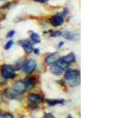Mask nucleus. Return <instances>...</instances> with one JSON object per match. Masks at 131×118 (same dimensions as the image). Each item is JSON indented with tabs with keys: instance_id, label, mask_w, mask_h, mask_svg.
Segmentation results:
<instances>
[{
	"instance_id": "1",
	"label": "nucleus",
	"mask_w": 131,
	"mask_h": 118,
	"mask_svg": "<svg viewBox=\"0 0 131 118\" xmlns=\"http://www.w3.org/2000/svg\"><path fill=\"white\" fill-rule=\"evenodd\" d=\"M64 78L66 81L70 82V85L72 87L79 85V78H80V72L78 70H72V69H68L65 71Z\"/></svg>"
},
{
	"instance_id": "2",
	"label": "nucleus",
	"mask_w": 131,
	"mask_h": 118,
	"mask_svg": "<svg viewBox=\"0 0 131 118\" xmlns=\"http://www.w3.org/2000/svg\"><path fill=\"white\" fill-rule=\"evenodd\" d=\"M1 76L5 79H14L16 77V73L13 66L3 65L1 68Z\"/></svg>"
},
{
	"instance_id": "3",
	"label": "nucleus",
	"mask_w": 131,
	"mask_h": 118,
	"mask_svg": "<svg viewBox=\"0 0 131 118\" xmlns=\"http://www.w3.org/2000/svg\"><path fill=\"white\" fill-rule=\"evenodd\" d=\"M37 66H38L37 61L34 60V59H30L29 61L25 62V65L23 67V69H24V71H25V73H26L27 75H30V74H32L36 70Z\"/></svg>"
},
{
	"instance_id": "4",
	"label": "nucleus",
	"mask_w": 131,
	"mask_h": 118,
	"mask_svg": "<svg viewBox=\"0 0 131 118\" xmlns=\"http://www.w3.org/2000/svg\"><path fill=\"white\" fill-rule=\"evenodd\" d=\"M28 100L31 107H38V105L42 101V98L37 93H30L28 97Z\"/></svg>"
},
{
	"instance_id": "5",
	"label": "nucleus",
	"mask_w": 131,
	"mask_h": 118,
	"mask_svg": "<svg viewBox=\"0 0 131 118\" xmlns=\"http://www.w3.org/2000/svg\"><path fill=\"white\" fill-rule=\"evenodd\" d=\"M19 44L25 50V52L30 54L34 50V47H33V43H31V41L29 39H22V40H19Z\"/></svg>"
},
{
	"instance_id": "6",
	"label": "nucleus",
	"mask_w": 131,
	"mask_h": 118,
	"mask_svg": "<svg viewBox=\"0 0 131 118\" xmlns=\"http://www.w3.org/2000/svg\"><path fill=\"white\" fill-rule=\"evenodd\" d=\"M5 95H6V97L9 99H16V100H21L22 99V95L17 92V91H15L14 89H8V90H6Z\"/></svg>"
},
{
	"instance_id": "7",
	"label": "nucleus",
	"mask_w": 131,
	"mask_h": 118,
	"mask_svg": "<svg viewBox=\"0 0 131 118\" xmlns=\"http://www.w3.org/2000/svg\"><path fill=\"white\" fill-rule=\"evenodd\" d=\"M63 23H64V18H63V16L60 15V14L54 15V16L51 17V19H50V24L54 27L61 26V25H63Z\"/></svg>"
},
{
	"instance_id": "8",
	"label": "nucleus",
	"mask_w": 131,
	"mask_h": 118,
	"mask_svg": "<svg viewBox=\"0 0 131 118\" xmlns=\"http://www.w3.org/2000/svg\"><path fill=\"white\" fill-rule=\"evenodd\" d=\"M59 58H60V54L58 52L52 53V54H50V55H48L46 57V63L47 65H52V64H55L58 61Z\"/></svg>"
},
{
	"instance_id": "9",
	"label": "nucleus",
	"mask_w": 131,
	"mask_h": 118,
	"mask_svg": "<svg viewBox=\"0 0 131 118\" xmlns=\"http://www.w3.org/2000/svg\"><path fill=\"white\" fill-rule=\"evenodd\" d=\"M23 82H24V84H25L26 90H32V89L35 88V86H36V80L34 78H31V77L26 78Z\"/></svg>"
},
{
	"instance_id": "10",
	"label": "nucleus",
	"mask_w": 131,
	"mask_h": 118,
	"mask_svg": "<svg viewBox=\"0 0 131 118\" xmlns=\"http://www.w3.org/2000/svg\"><path fill=\"white\" fill-rule=\"evenodd\" d=\"M13 89L15 91H17L18 92H20V93H23V92L26 91V87H25V84H24L23 81H18V82H16V83L14 84Z\"/></svg>"
},
{
	"instance_id": "11",
	"label": "nucleus",
	"mask_w": 131,
	"mask_h": 118,
	"mask_svg": "<svg viewBox=\"0 0 131 118\" xmlns=\"http://www.w3.org/2000/svg\"><path fill=\"white\" fill-rule=\"evenodd\" d=\"M64 71V69H62L61 67H59L57 64H52L51 67H50V72L52 73L53 75L55 76H60Z\"/></svg>"
},
{
	"instance_id": "12",
	"label": "nucleus",
	"mask_w": 131,
	"mask_h": 118,
	"mask_svg": "<svg viewBox=\"0 0 131 118\" xmlns=\"http://www.w3.org/2000/svg\"><path fill=\"white\" fill-rule=\"evenodd\" d=\"M61 59H62L65 63H67V64L69 65V64H71V63H73V62L76 61V56H75L74 53L71 52V53H69V54H67L66 56H64V57H62Z\"/></svg>"
},
{
	"instance_id": "13",
	"label": "nucleus",
	"mask_w": 131,
	"mask_h": 118,
	"mask_svg": "<svg viewBox=\"0 0 131 118\" xmlns=\"http://www.w3.org/2000/svg\"><path fill=\"white\" fill-rule=\"evenodd\" d=\"M61 36L64 37V38H65L66 39H68V40H75V39H77L76 33H73V32H65V33H62Z\"/></svg>"
},
{
	"instance_id": "14",
	"label": "nucleus",
	"mask_w": 131,
	"mask_h": 118,
	"mask_svg": "<svg viewBox=\"0 0 131 118\" xmlns=\"http://www.w3.org/2000/svg\"><path fill=\"white\" fill-rule=\"evenodd\" d=\"M47 104L49 106H55L57 104H61V103H64V100L63 99H47L46 100Z\"/></svg>"
},
{
	"instance_id": "15",
	"label": "nucleus",
	"mask_w": 131,
	"mask_h": 118,
	"mask_svg": "<svg viewBox=\"0 0 131 118\" xmlns=\"http://www.w3.org/2000/svg\"><path fill=\"white\" fill-rule=\"evenodd\" d=\"M31 40L34 43H39L40 42V38L37 33H31Z\"/></svg>"
},
{
	"instance_id": "16",
	"label": "nucleus",
	"mask_w": 131,
	"mask_h": 118,
	"mask_svg": "<svg viewBox=\"0 0 131 118\" xmlns=\"http://www.w3.org/2000/svg\"><path fill=\"white\" fill-rule=\"evenodd\" d=\"M24 65H25V61H24L23 59H20L19 61L16 63V65H15V67H14V69H15V70H20L21 68L24 67Z\"/></svg>"
},
{
	"instance_id": "17",
	"label": "nucleus",
	"mask_w": 131,
	"mask_h": 118,
	"mask_svg": "<svg viewBox=\"0 0 131 118\" xmlns=\"http://www.w3.org/2000/svg\"><path fill=\"white\" fill-rule=\"evenodd\" d=\"M13 44H14V41L13 40H9L8 42H7L6 44H5V46H4V48L6 49V50H9L12 46H13Z\"/></svg>"
},
{
	"instance_id": "18",
	"label": "nucleus",
	"mask_w": 131,
	"mask_h": 118,
	"mask_svg": "<svg viewBox=\"0 0 131 118\" xmlns=\"http://www.w3.org/2000/svg\"><path fill=\"white\" fill-rule=\"evenodd\" d=\"M0 118H14V116L10 113H0Z\"/></svg>"
},
{
	"instance_id": "19",
	"label": "nucleus",
	"mask_w": 131,
	"mask_h": 118,
	"mask_svg": "<svg viewBox=\"0 0 131 118\" xmlns=\"http://www.w3.org/2000/svg\"><path fill=\"white\" fill-rule=\"evenodd\" d=\"M61 34H62V33L59 32V31H57V32H51L50 33V37H59Z\"/></svg>"
},
{
	"instance_id": "20",
	"label": "nucleus",
	"mask_w": 131,
	"mask_h": 118,
	"mask_svg": "<svg viewBox=\"0 0 131 118\" xmlns=\"http://www.w3.org/2000/svg\"><path fill=\"white\" fill-rule=\"evenodd\" d=\"M14 34H15V31H14V30H12V31H10L9 33H7V38H8V39H10V38L14 37Z\"/></svg>"
},
{
	"instance_id": "21",
	"label": "nucleus",
	"mask_w": 131,
	"mask_h": 118,
	"mask_svg": "<svg viewBox=\"0 0 131 118\" xmlns=\"http://www.w3.org/2000/svg\"><path fill=\"white\" fill-rule=\"evenodd\" d=\"M43 118H55V117H54V115L51 114V113H46Z\"/></svg>"
},
{
	"instance_id": "22",
	"label": "nucleus",
	"mask_w": 131,
	"mask_h": 118,
	"mask_svg": "<svg viewBox=\"0 0 131 118\" xmlns=\"http://www.w3.org/2000/svg\"><path fill=\"white\" fill-rule=\"evenodd\" d=\"M33 51H34V53H35V54H39V49H38V48L34 49Z\"/></svg>"
},
{
	"instance_id": "23",
	"label": "nucleus",
	"mask_w": 131,
	"mask_h": 118,
	"mask_svg": "<svg viewBox=\"0 0 131 118\" xmlns=\"http://www.w3.org/2000/svg\"><path fill=\"white\" fill-rule=\"evenodd\" d=\"M36 2H39V3H46L47 0H35Z\"/></svg>"
},
{
	"instance_id": "24",
	"label": "nucleus",
	"mask_w": 131,
	"mask_h": 118,
	"mask_svg": "<svg viewBox=\"0 0 131 118\" xmlns=\"http://www.w3.org/2000/svg\"><path fill=\"white\" fill-rule=\"evenodd\" d=\"M63 43H64L63 41H60V42H59V43H58V47H61V46L63 45Z\"/></svg>"
},
{
	"instance_id": "25",
	"label": "nucleus",
	"mask_w": 131,
	"mask_h": 118,
	"mask_svg": "<svg viewBox=\"0 0 131 118\" xmlns=\"http://www.w3.org/2000/svg\"><path fill=\"white\" fill-rule=\"evenodd\" d=\"M67 118H72V117H71V116H68V117H67Z\"/></svg>"
}]
</instances>
